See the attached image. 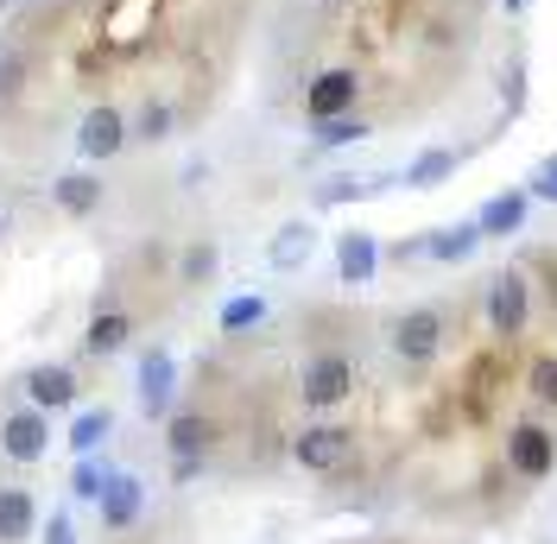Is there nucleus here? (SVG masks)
<instances>
[{"label": "nucleus", "instance_id": "obj_32", "mask_svg": "<svg viewBox=\"0 0 557 544\" xmlns=\"http://www.w3.org/2000/svg\"><path fill=\"white\" fill-rule=\"evenodd\" d=\"M500 7H507V13H513V20H520V13H525V0H500Z\"/></svg>", "mask_w": 557, "mask_h": 544}, {"label": "nucleus", "instance_id": "obj_33", "mask_svg": "<svg viewBox=\"0 0 557 544\" xmlns=\"http://www.w3.org/2000/svg\"><path fill=\"white\" fill-rule=\"evenodd\" d=\"M323 7H343V0H323Z\"/></svg>", "mask_w": 557, "mask_h": 544}, {"label": "nucleus", "instance_id": "obj_27", "mask_svg": "<svg viewBox=\"0 0 557 544\" xmlns=\"http://www.w3.org/2000/svg\"><path fill=\"white\" fill-rule=\"evenodd\" d=\"M70 487H76V500H102L108 475L96 469V462H89V456H83V462H76V475H70Z\"/></svg>", "mask_w": 557, "mask_h": 544}, {"label": "nucleus", "instance_id": "obj_13", "mask_svg": "<svg viewBox=\"0 0 557 544\" xmlns=\"http://www.w3.org/2000/svg\"><path fill=\"white\" fill-rule=\"evenodd\" d=\"M38 526V500L26 494V487H0V544H20L33 539Z\"/></svg>", "mask_w": 557, "mask_h": 544}, {"label": "nucleus", "instance_id": "obj_11", "mask_svg": "<svg viewBox=\"0 0 557 544\" xmlns=\"http://www.w3.org/2000/svg\"><path fill=\"white\" fill-rule=\"evenodd\" d=\"M139 386H146V411H165V406H172L177 361L165 355V348H146V355H139Z\"/></svg>", "mask_w": 557, "mask_h": 544}, {"label": "nucleus", "instance_id": "obj_3", "mask_svg": "<svg viewBox=\"0 0 557 544\" xmlns=\"http://www.w3.org/2000/svg\"><path fill=\"white\" fill-rule=\"evenodd\" d=\"M525 310H532V279H525V272H500V279L487 285V330L500 342L525 336Z\"/></svg>", "mask_w": 557, "mask_h": 544}, {"label": "nucleus", "instance_id": "obj_2", "mask_svg": "<svg viewBox=\"0 0 557 544\" xmlns=\"http://www.w3.org/2000/svg\"><path fill=\"white\" fill-rule=\"evenodd\" d=\"M298 393H305V406H343L348 393H355V361H348L343 348H323L305 361V380H298Z\"/></svg>", "mask_w": 557, "mask_h": 544}, {"label": "nucleus", "instance_id": "obj_5", "mask_svg": "<svg viewBox=\"0 0 557 544\" xmlns=\"http://www.w3.org/2000/svg\"><path fill=\"white\" fill-rule=\"evenodd\" d=\"M355 102H361V70H323V76H311V89H305V114L311 121L355 114Z\"/></svg>", "mask_w": 557, "mask_h": 544}, {"label": "nucleus", "instance_id": "obj_18", "mask_svg": "<svg viewBox=\"0 0 557 544\" xmlns=\"http://www.w3.org/2000/svg\"><path fill=\"white\" fill-rule=\"evenodd\" d=\"M96 203H102V184H96L89 171H70V177H58V209H64V215H89Z\"/></svg>", "mask_w": 557, "mask_h": 544}, {"label": "nucleus", "instance_id": "obj_4", "mask_svg": "<svg viewBox=\"0 0 557 544\" xmlns=\"http://www.w3.org/2000/svg\"><path fill=\"white\" fill-rule=\"evenodd\" d=\"M507 469L520 481H545L557 469V443L545 424H513L507 431Z\"/></svg>", "mask_w": 557, "mask_h": 544}, {"label": "nucleus", "instance_id": "obj_34", "mask_svg": "<svg viewBox=\"0 0 557 544\" xmlns=\"http://www.w3.org/2000/svg\"><path fill=\"white\" fill-rule=\"evenodd\" d=\"M58 7H70V0H58Z\"/></svg>", "mask_w": 557, "mask_h": 544}, {"label": "nucleus", "instance_id": "obj_25", "mask_svg": "<svg viewBox=\"0 0 557 544\" xmlns=\"http://www.w3.org/2000/svg\"><path fill=\"white\" fill-rule=\"evenodd\" d=\"M260 317H267L260 298H235V305H222V330H228V336H242V330H253Z\"/></svg>", "mask_w": 557, "mask_h": 544}, {"label": "nucleus", "instance_id": "obj_21", "mask_svg": "<svg viewBox=\"0 0 557 544\" xmlns=\"http://www.w3.org/2000/svg\"><path fill=\"white\" fill-rule=\"evenodd\" d=\"M108 424H114L108 411H83V418L70 424V449H76V456H89V449H96V443L108 437Z\"/></svg>", "mask_w": 557, "mask_h": 544}, {"label": "nucleus", "instance_id": "obj_9", "mask_svg": "<svg viewBox=\"0 0 557 544\" xmlns=\"http://www.w3.org/2000/svg\"><path fill=\"white\" fill-rule=\"evenodd\" d=\"M525 215H532V190H500V197H487L482 203V235L487 240H507V235H520L525 228Z\"/></svg>", "mask_w": 557, "mask_h": 544}, {"label": "nucleus", "instance_id": "obj_16", "mask_svg": "<svg viewBox=\"0 0 557 544\" xmlns=\"http://www.w3.org/2000/svg\"><path fill=\"white\" fill-rule=\"evenodd\" d=\"M209 437H215V424H209L203 411H177V418H172V437H165V443H172V456H203Z\"/></svg>", "mask_w": 557, "mask_h": 544}, {"label": "nucleus", "instance_id": "obj_24", "mask_svg": "<svg viewBox=\"0 0 557 544\" xmlns=\"http://www.w3.org/2000/svg\"><path fill=\"white\" fill-rule=\"evenodd\" d=\"M525 386H532V393H539V399L557 411V355H539V361L525 368Z\"/></svg>", "mask_w": 557, "mask_h": 544}, {"label": "nucleus", "instance_id": "obj_20", "mask_svg": "<svg viewBox=\"0 0 557 544\" xmlns=\"http://www.w3.org/2000/svg\"><path fill=\"white\" fill-rule=\"evenodd\" d=\"M33 399H38V411L45 406H70V399H76V374H70V368H38L33 374Z\"/></svg>", "mask_w": 557, "mask_h": 544}, {"label": "nucleus", "instance_id": "obj_19", "mask_svg": "<svg viewBox=\"0 0 557 544\" xmlns=\"http://www.w3.org/2000/svg\"><path fill=\"white\" fill-rule=\"evenodd\" d=\"M127 336H134V317L108 310V317H96V323H89V336H83V348H89V355H114V348H121Z\"/></svg>", "mask_w": 557, "mask_h": 544}, {"label": "nucleus", "instance_id": "obj_35", "mask_svg": "<svg viewBox=\"0 0 557 544\" xmlns=\"http://www.w3.org/2000/svg\"><path fill=\"white\" fill-rule=\"evenodd\" d=\"M0 7H7V0H0Z\"/></svg>", "mask_w": 557, "mask_h": 544}, {"label": "nucleus", "instance_id": "obj_12", "mask_svg": "<svg viewBox=\"0 0 557 544\" xmlns=\"http://www.w3.org/2000/svg\"><path fill=\"white\" fill-rule=\"evenodd\" d=\"M482 240H487L482 222H450V228H437V235L424 240V254H431V260H444V267H462Z\"/></svg>", "mask_w": 557, "mask_h": 544}, {"label": "nucleus", "instance_id": "obj_30", "mask_svg": "<svg viewBox=\"0 0 557 544\" xmlns=\"http://www.w3.org/2000/svg\"><path fill=\"white\" fill-rule=\"evenodd\" d=\"M539 279H545V298L557 310V254H539Z\"/></svg>", "mask_w": 557, "mask_h": 544}, {"label": "nucleus", "instance_id": "obj_6", "mask_svg": "<svg viewBox=\"0 0 557 544\" xmlns=\"http://www.w3.org/2000/svg\"><path fill=\"white\" fill-rule=\"evenodd\" d=\"M437 348H444V317H437V310L418 305V310H406V317L393 323V355H399V361L424 368V361H431Z\"/></svg>", "mask_w": 557, "mask_h": 544}, {"label": "nucleus", "instance_id": "obj_22", "mask_svg": "<svg viewBox=\"0 0 557 544\" xmlns=\"http://www.w3.org/2000/svg\"><path fill=\"white\" fill-rule=\"evenodd\" d=\"M355 139H368V121H355V114L317 121V146H355Z\"/></svg>", "mask_w": 557, "mask_h": 544}, {"label": "nucleus", "instance_id": "obj_29", "mask_svg": "<svg viewBox=\"0 0 557 544\" xmlns=\"http://www.w3.org/2000/svg\"><path fill=\"white\" fill-rule=\"evenodd\" d=\"M500 102L513 108V114L525 108V64H520V58H513V64L500 70Z\"/></svg>", "mask_w": 557, "mask_h": 544}, {"label": "nucleus", "instance_id": "obj_14", "mask_svg": "<svg viewBox=\"0 0 557 544\" xmlns=\"http://www.w3.org/2000/svg\"><path fill=\"white\" fill-rule=\"evenodd\" d=\"M139 507H146V487H139L134 475H108V487H102V519L121 532V526H134L139 519Z\"/></svg>", "mask_w": 557, "mask_h": 544}, {"label": "nucleus", "instance_id": "obj_26", "mask_svg": "<svg viewBox=\"0 0 557 544\" xmlns=\"http://www.w3.org/2000/svg\"><path fill=\"white\" fill-rule=\"evenodd\" d=\"M203 279H215V240H197L184 254V285H203Z\"/></svg>", "mask_w": 557, "mask_h": 544}, {"label": "nucleus", "instance_id": "obj_10", "mask_svg": "<svg viewBox=\"0 0 557 544\" xmlns=\"http://www.w3.org/2000/svg\"><path fill=\"white\" fill-rule=\"evenodd\" d=\"M0 443H7V456H13V462H38V456H45V443H51L45 411H13V418H7V431H0Z\"/></svg>", "mask_w": 557, "mask_h": 544}, {"label": "nucleus", "instance_id": "obj_28", "mask_svg": "<svg viewBox=\"0 0 557 544\" xmlns=\"http://www.w3.org/2000/svg\"><path fill=\"white\" fill-rule=\"evenodd\" d=\"M525 190H532V197H545V203H557V152H552V159H539V165H532V177H525Z\"/></svg>", "mask_w": 557, "mask_h": 544}, {"label": "nucleus", "instance_id": "obj_15", "mask_svg": "<svg viewBox=\"0 0 557 544\" xmlns=\"http://www.w3.org/2000/svg\"><path fill=\"white\" fill-rule=\"evenodd\" d=\"M311 247H317V228H311V222H285V228H278V240H273V267H278V272L305 267V260H311Z\"/></svg>", "mask_w": 557, "mask_h": 544}, {"label": "nucleus", "instance_id": "obj_1", "mask_svg": "<svg viewBox=\"0 0 557 544\" xmlns=\"http://www.w3.org/2000/svg\"><path fill=\"white\" fill-rule=\"evenodd\" d=\"M292 456L311 475H343L348 462H355V431H343V424H311V431L292 437Z\"/></svg>", "mask_w": 557, "mask_h": 544}, {"label": "nucleus", "instance_id": "obj_8", "mask_svg": "<svg viewBox=\"0 0 557 544\" xmlns=\"http://www.w3.org/2000/svg\"><path fill=\"white\" fill-rule=\"evenodd\" d=\"M336 272H343V285H368L381 272V240L368 235V228H348L336 240Z\"/></svg>", "mask_w": 557, "mask_h": 544}, {"label": "nucleus", "instance_id": "obj_31", "mask_svg": "<svg viewBox=\"0 0 557 544\" xmlns=\"http://www.w3.org/2000/svg\"><path fill=\"white\" fill-rule=\"evenodd\" d=\"M45 544H76V532H70V519H51V539Z\"/></svg>", "mask_w": 557, "mask_h": 544}, {"label": "nucleus", "instance_id": "obj_7", "mask_svg": "<svg viewBox=\"0 0 557 544\" xmlns=\"http://www.w3.org/2000/svg\"><path fill=\"white\" fill-rule=\"evenodd\" d=\"M76 146H83V159H114L121 146H127V114L121 108H89L83 114V134H76Z\"/></svg>", "mask_w": 557, "mask_h": 544}, {"label": "nucleus", "instance_id": "obj_17", "mask_svg": "<svg viewBox=\"0 0 557 544\" xmlns=\"http://www.w3.org/2000/svg\"><path fill=\"white\" fill-rule=\"evenodd\" d=\"M450 171H456V152L450 146H431V152H418L412 165H406V184H412V190H437Z\"/></svg>", "mask_w": 557, "mask_h": 544}, {"label": "nucleus", "instance_id": "obj_23", "mask_svg": "<svg viewBox=\"0 0 557 544\" xmlns=\"http://www.w3.org/2000/svg\"><path fill=\"white\" fill-rule=\"evenodd\" d=\"M172 127H177L172 102H146V108H139V121H134L139 139H172Z\"/></svg>", "mask_w": 557, "mask_h": 544}]
</instances>
